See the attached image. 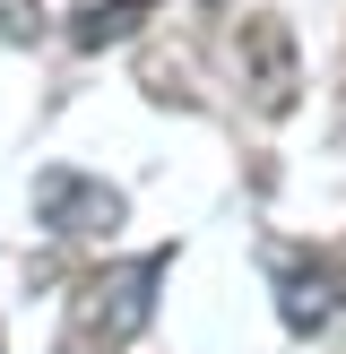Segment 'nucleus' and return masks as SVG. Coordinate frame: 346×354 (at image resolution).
<instances>
[{"mask_svg":"<svg viewBox=\"0 0 346 354\" xmlns=\"http://www.w3.org/2000/svg\"><path fill=\"white\" fill-rule=\"evenodd\" d=\"M44 35V0H0V44H35Z\"/></svg>","mask_w":346,"mask_h":354,"instance_id":"obj_6","label":"nucleus"},{"mask_svg":"<svg viewBox=\"0 0 346 354\" xmlns=\"http://www.w3.org/2000/svg\"><path fill=\"white\" fill-rule=\"evenodd\" d=\"M165 277H173V242L138 251V259H113V268H86L69 286V311H61V354H121L156 320V286Z\"/></svg>","mask_w":346,"mask_h":354,"instance_id":"obj_1","label":"nucleus"},{"mask_svg":"<svg viewBox=\"0 0 346 354\" xmlns=\"http://www.w3.org/2000/svg\"><path fill=\"white\" fill-rule=\"evenodd\" d=\"M277 320L294 337H320L338 320V268L329 259H303V251H277Z\"/></svg>","mask_w":346,"mask_h":354,"instance_id":"obj_4","label":"nucleus"},{"mask_svg":"<svg viewBox=\"0 0 346 354\" xmlns=\"http://www.w3.org/2000/svg\"><path fill=\"white\" fill-rule=\"evenodd\" d=\"M165 9V0H78V9H69V44L78 52H104V44H130L138 26H147V17Z\"/></svg>","mask_w":346,"mask_h":354,"instance_id":"obj_5","label":"nucleus"},{"mask_svg":"<svg viewBox=\"0 0 346 354\" xmlns=\"http://www.w3.org/2000/svg\"><path fill=\"white\" fill-rule=\"evenodd\" d=\"M121 216H130V199L104 173H78V165H44L35 173V225L52 242H113Z\"/></svg>","mask_w":346,"mask_h":354,"instance_id":"obj_2","label":"nucleus"},{"mask_svg":"<svg viewBox=\"0 0 346 354\" xmlns=\"http://www.w3.org/2000/svg\"><path fill=\"white\" fill-rule=\"evenodd\" d=\"M234 69H242V95H251V113L286 121L294 95H303V61H294V26L277 9H251L234 26Z\"/></svg>","mask_w":346,"mask_h":354,"instance_id":"obj_3","label":"nucleus"}]
</instances>
